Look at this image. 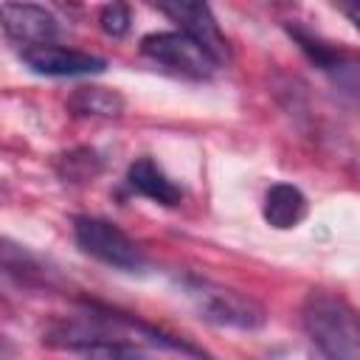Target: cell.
<instances>
[{
  "label": "cell",
  "instance_id": "5bb4252c",
  "mask_svg": "<svg viewBox=\"0 0 360 360\" xmlns=\"http://www.w3.org/2000/svg\"><path fill=\"white\" fill-rule=\"evenodd\" d=\"M129 22H132V17H129V8L124 3H110L98 11V25L110 37H124L129 31Z\"/></svg>",
  "mask_w": 360,
  "mask_h": 360
},
{
  "label": "cell",
  "instance_id": "7c38bea8",
  "mask_svg": "<svg viewBox=\"0 0 360 360\" xmlns=\"http://www.w3.org/2000/svg\"><path fill=\"white\" fill-rule=\"evenodd\" d=\"M0 270L20 278V281H34V278L45 276L39 259L31 250H25L22 245H17L11 239H3V236H0Z\"/></svg>",
  "mask_w": 360,
  "mask_h": 360
},
{
  "label": "cell",
  "instance_id": "7a4b0ae2",
  "mask_svg": "<svg viewBox=\"0 0 360 360\" xmlns=\"http://www.w3.org/2000/svg\"><path fill=\"white\" fill-rule=\"evenodd\" d=\"M73 236H76V245L115 267V270H127V273H141L146 267V256L143 250L138 248L135 239H129L118 225H112L110 219H101V217H76L73 219Z\"/></svg>",
  "mask_w": 360,
  "mask_h": 360
},
{
  "label": "cell",
  "instance_id": "4fadbf2b",
  "mask_svg": "<svg viewBox=\"0 0 360 360\" xmlns=\"http://www.w3.org/2000/svg\"><path fill=\"white\" fill-rule=\"evenodd\" d=\"M62 163H65V169H59V174H62L65 180H73V183L90 180V177H96L98 169H101V160H98V155H96L93 149H76V152L65 155Z\"/></svg>",
  "mask_w": 360,
  "mask_h": 360
},
{
  "label": "cell",
  "instance_id": "5b68a950",
  "mask_svg": "<svg viewBox=\"0 0 360 360\" xmlns=\"http://www.w3.org/2000/svg\"><path fill=\"white\" fill-rule=\"evenodd\" d=\"M141 53L158 65H166L188 79H208L214 73V62L180 31H158L141 39Z\"/></svg>",
  "mask_w": 360,
  "mask_h": 360
},
{
  "label": "cell",
  "instance_id": "277c9868",
  "mask_svg": "<svg viewBox=\"0 0 360 360\" xmlns=\"http://www.w3.org/2000/svg\"><path fill=\"white\" fill-rule=\"evenodd\" d=\"M158 8L172 17L180 25V34H186L214 65H225L231 59L228 39L205 3H160Z\"/></svg>",
  "mask_w": 360,
  "mask_h": 360
},
{
  "label": "cell",
  "instance_id": "6da1fadb",
  "mask_svg": "<svg viewBox=\"0 0 360 360\" xmlns=\"http://www.w3.org/2000/svg\"><path fill=\"white\" fill-rule=\"evenodd\" d=\"M301 323L326 360H360L357 312L340 295L312 290L304 298Z\"/></svg>",
  "mask_w": 360,
  "mask_h": 360
},
{
  "label": "cell",
  "instance_id": "9a60e30c",
  "mask_svg": "<svg viewBox=\"0 0 360 360\" xmlns=\"http://www.w3.org/2000/svg\"><path fill=\"white\" fill-rule=\"evenodd\" d=\"M14 354V346L6 340V338H0V360H8Z\"/></svg>",
  "mask_w": 360,
  "mask_h": 360
},
{
  "label": "cell",
  "instance_id": "9c48e42d",
  "mask_svg": "<svg viewBox=\"0 0 360 360\" xmlns=\"http://www.w3.org/2000/svg\"><path fill=\"white\" fill-rule=\"evenodd\" d=\"M307 208L309 205H307V197L301 194V188H295L292 183H276L264 194L262 214H264V222L273 225L276 231H290L304 222Z\"/></svg>",
  "mask_w": 360,
  "mask_h": 360
},
{
  "label": "cell",
  "instance_id": "52a82bcc",
  "mask_svg": "<svg viewBox=\"0 0 360 360\" xmlns=\"http://www.w3.org/2000/svg\"><path fill=\"white\" fill-rule=\"evenodd\" d=\"M20 56L39 76H93L107 68V62L101 56L84 53L76 48H65V45H53V42L25 48V51H20Z\"/></svg>",
  "mask_w": 360,
  "mask_h": 360
},
{
  "label": "cell",
  "instance_id": "8fae6325",
  "mask_svg": "<svg viewBox=\"0 0 360 360\" xmlns=\"http://www.w3.org/2000/svg\"><path fill=\"white\" fill-rule=\"evenodd\" d=\"M290 37H292V39L298 42V48L309 56V62H315V68H321V70H326V73H340V70L354 73L352 56L343 53V51H338L335 45H329V42H323V39H318V37L301 31V28H292V25H290Z\"/></svg>",
  "mask_w": 360,
  "mask_h": 360
},
{
  "label": "cell",
  "instance_id": "3957f363",
  "mask_svg": "<svg viewBox=\"0 0 360 360\" xmlns=\"http://www.w3.org/2000/svg\"><path fill=\"white\" fill-rule=\"evenodd\" d=\"M188 298L194 301L200 318L219 323V326H236V329H259L264 323V309L228 287H217L208 281H191L188 284Z\"/></svg>",
  "mask_w": 360,
  "mask_h": 360
},
{
  "label": "cell",
  "instance_id": "30bf717a",
  "mask_svg": "<svg viewBox=\"0 0 360 360\" xmlns=\"http://www.w3.org/2000/svg\"><path fill=\"white\" fill-rule=\"evenodd\" d=\"M68 110L76 118H118L124 112V98L121 93L110 87H76L68 96Z\"/></svg>",
  "mask_w": 360,
  "mask_h": 360
},
{
  "label": "cell",
  "instance_id": "ba28073f",
  "mask_svg": "<svg viewBox=\"0 0 360 360\" xmlns=\"http://www.w3.org/2000/svg\"><path fill=\"white\" fill-rule=\"evenodd\" d=\"M127 186L138 191L141 197L158 202V205H177L183 200V188L149 158H138L127 169Z\"/></svg>",
  "mask_w": 360,
  "mask_h": 360
},
{
  "label": "cell",
  "instance_id": "8992f818",
  "mask_svg": "<svg viewBox=\"0 0 360 360\" xmlns=\"http://www.w3.org/2000/svg\"><path fill=\"white\" fill-rule=\"evenodd\" d=\"M0 25L3 31L25 48L51 45L59 34V20L45 6L34 3H3L0 6Z\"/></svg>",
  "mask_w": 360,
  "mask_h": 360
}]
</instances>
